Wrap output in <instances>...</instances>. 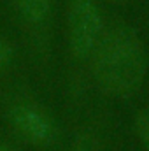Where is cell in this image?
<instances>
[{"mask_svg":"<svg viewBox=\"0 0 149 151\" xmlns=\"http://www.w3.org/2000/svg\"><path fill=\"white\" fill-rule=\"evenodd\" d=\"M135 130H137V135L142 141V144L149 150V106H146L140 113L137 114Z\"/></svg>","mask_w":149,"mask_h":151,"instance_id":"5b68a950","label":"cell"},{"mask_svg":"<svg viewBox=\"0 0 149 151\" xmlns=\"http://www.w3.org/2000/svg\"><path fill=\"white\" fill-rule=\"evenodd\" d=\"M12 56H14L12 46H11L7 40H2V39H0V70H4V69L12 62Z\"/></svg>","mask_w":149,"mask_h":151,"instance_id":"8992f818","label":"cell"},{"mask_svg":"<svg viewBox=\"0 0 149 151\" xmlns=\"http://www.w3.org/2000/svg\"><path fill=\"white\" fill-rule=\"evenodd\" d=\"M9 119L14 130L27 141L39 148L51 146L58 137V128L44 111L32 104H18L11 109Z\"/></svg>","mask_w":149,"mask_h":151,"instance_id":"3957f363","label":"cell"},{"mask_svg":"<svg viewBox=\"0 0 149 151\" xmlns=\"http://www.w3.org/2000/svg\"><path fill=\"white\" fill-rule=\"evenodd\" d=\"M0 151H19V150L12 148V146H9V144H4V142H0Z\"/></svg>","mask_w":149,"mask_h":151,"instance_id":"52a82bcc","label":"cell"},{"mask_svg":"<svg viewBox=\"0 0 149 151\" xmlns=\"http://www.w3.org/2000/svg\"><path fill=\"white\" fill-rule=\"evenodd\" d=\"M18 4H19V9L27 19L40 21L47 14L51 0H18Z\"/></svg>","mask_w":149,"mask_h":151,"instance_id":"277c9868","label":"cell"},{"mask_svg":"<svg viewBox=\"0 0 149 151\" xmlns=\"http://www.w3.org/2000/svg\"><path fill=\"white\" fill-rule=\"evenodd\" d=\"M100 12L91 0H72L69 12L70 49L75 58H88L100 40Z\"/></svg>","mask_w":149,"mask_h":151,"instance_id":"7a4b0ae2","label":"cell"},{"mask_svg":"<svg viewBox=\"0 0 149 151\" xmlns=\"http://www.w3.org/2000/svg\"><path fill=\"white\" fill-rule=\"evenodd\" d=\"M116 2H117V0H116Z\"/></svg>","mask_w":149,"mask_h":151,"instance_id":"ba28073f","label":"cell"},{"mask_svg":"<svg viewBox=\"0 0 149 151\" xmlns=\"http://www.w3.org/2000/svg\"><path fill=\"white\" fill-rule=\"evenodd\" d=\"M91 70L97 86L111 97L133 95L146 77V51L130 28L116 27L93 49Z\"/></svg>","mask_w":149,"mask_h":151,"instance_id":"6da1fadb","label":"cell"}]
</instances>
